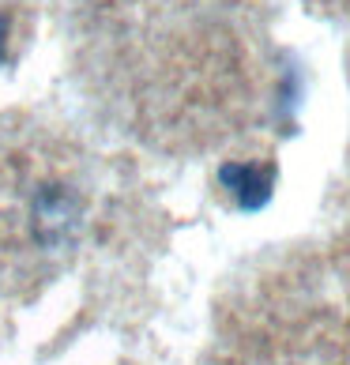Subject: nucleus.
Instances as JSON below:
<instances>
[{
  "label": "nucleus",
  "instance_id": "obj_1",
  "mask_svg": "<svg viewBox=\"0 0 350 365\" xmlns=\"http://www.w3.org/2000/svg\"><path fill=\"white\" fill-rule=\"evenodd\" d=\"M31 226L46 249L72 245L79 237V226H83V200L68 185H42L31 204Z\"/></svg>",
  "mask_w": 350,
  "mask_h": 365
},
{
  "label": "nucleus",
  "instance_id": "obj_3",
  "mask_svg": "<svg viewBox=\"0 0 350 365\" xmlns=\"http://www.w3.org/2000/svg\"><path fill=\"white\" fill-rule=\"evenodd\" d=\"M8 23H11V19L4 16V11H0V64L8 61V49H4V46H8Z\"/></svg>",
  "mask_w": 350,
  "mask_h": 365
},
{
  "label": "nucleus",
  "instance_id": "obj_2",
  "mask_svg": "<svg viewBox=\"0 0 350 365\" xmlns=\"http://www.w3.org/2000/svg\"><path fill=\"white\" fill-rule=\"evenodd\" d=\"M222 188L234 196L241 211H260L272 200L275 188V166H257V162H226L219 170Z\"/></svg>",
  "mask_w": 350,
  "mask_h": 365
}]
</instances>
